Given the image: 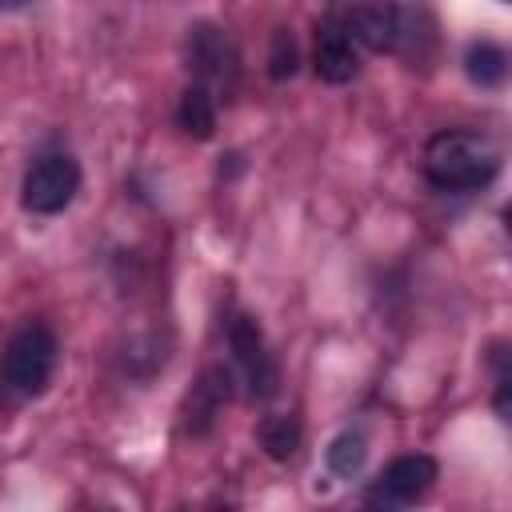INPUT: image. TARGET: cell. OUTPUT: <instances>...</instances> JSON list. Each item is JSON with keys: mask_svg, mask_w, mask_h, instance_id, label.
<instances>
[{"mask_svg": "<svg viewBox=\"0 0 512 512\" xmlns=\"http://www.w3.org/2000/svg\"><path fill=\"white\" fill-rule=\"evenodd\" d=\"M76 192H80V164L68 152H44L24 172L20 204L32 216H56L76 200Z\"/></svg>", "mask_w": 512, "mask_h": 512, "instance_id": "cell-3", "label": "cell"}, {"mask_svg": "<svg viewBox=\"0 0 512 512\" xmlns=\"http://www.w3.org/2000/svg\"><path fill=\"white\" fill-rule=\"evenodd\" d=\"M260 444L272 460H292L300 448V420L292 412H276L260 424Z\"/></svg>", "mask_w": 512, "mask_h": 512, "instance_id": "cell-12", "label": "cell"}, {"mask_svg": "<svg viewBox=\"0 0 512 512\" xmlns=\"http://www.w3.org/2000/svg\"><path fill=\"white\" fill-rule=\"evenodd\" d=\"M312 68L324 84H348L360 72V48L356 40L344 32V24L332 16L316 20V36H312Z\"/></svg>", "mask_w": 512, "mask_h": 512, "instance_id": "cell-6", "label": "cell"}, {"mask_svg": "<svg viewBox=\"0 0 512 512\" xmlns=\"http://www.w3.org/2000/svg\"><path fill=\"white\" fill-rule=\"evenodd\" d=\"M464 72L480 88H496L508 76V52L496 40H472L464 52Z\"/></svg>", "mask_w": 512, "mask_h": 512, "instance_id": "cell-11", "label": "cell"}, {"mask_svg": "<svg viewBox=\"0 0 512 512\" xmlns=\"http://www.w3.org/2000/svg\"><path fill=\"white\" fill-rule=\"evenodd\" d=\"M176 124L192 140H212L216 136V96H212V88L188 84L180 92V104H176Z\"/></svg>", "mask_w": 512, "mask_h": 512, "instance_id": "cell-10", "label": "cell"}, {"mask_svg": "<svg viewBox=\"0 0 512 512\" xmlns=\"http://www.w3.org/2000/svg\"><path fill=\"white\" fill-rule=\"evenodd\" d=\"M236 64V52L224 36V28L216 24H192L188 28V68L196 72V84L212 88L216 80H224V72H232Z\"/></svg>", "mask_w": 512, "mask_h": 512, "instance_id": "cell-8", "label": "cell"}, {"mask_svg": "<svg viewBox=\"0 0 512 512\" xmlns=\"http://www.w3.org/2000/svg\"><path fill=\"white\" fill-rule=\"evenodd\" d=\"M336 20L344 24V32L356 40V48L368 52H396L412 40V24L416 12L408 8H392V4H356L336 12Z\"/></svg>", "mask_w": 512, "mask_h": 512, "instance_id": "cell-4", "label": "cell"}, {"mask_svg": "<svg viewBox=\"0 0 512 512\" xmlns=\"http://www.w3.org/2000/svg\"><path fill=\"white\" fill-rule=\"evenodd\" d=\"M228 396H232V376L220 364L204 368L200 380L192 384V392L184 396V432L188 436H204L216 424V416H220Z\"/></svg>", "mask_w": 512, "mask_h": 512, "instance_id": "cell-9", "label": "cell"}, {"mask_svg": "<svg viewBox=\"0 0 512 512\" xmlns=\"http://www.w3.org/2000/svg\"><path fill=\"white\" fill-rule=\"evenodd\" d=\"M228 348L236 356V368H240L248 392L252 396H272L276 392V364H272V352L264 344V332H260L256 316H248V312L232 316V324H228Z\"/></svg>", "mask_w": 512, "mask_h": 512, "instance_id": "cell-5", "label": "cell"}, {"mask_svg": "<svg viewBox=\"0 0 512 512\" xmlns=\"http://www.w3.org/2000/svg\"><path fill=\"white\" fill-rule=\"evenodd\" d=\"M424 180L440 192H480L500 172V148L468 128H444L424 144Z\"/></svg>", "mask_w": 512, "mask_h": 512, "instance_id": "cell-1", "label": "cell"}, {"mask_svg": "<svg viewBox=\"0 0 512 512\" xmlns=\"http://www.w3.org/2000/svg\"><path fill=\"white\" fill-rule=\"evenodd\" d=\"M492 376H496V412L500 416H508V352H504V344H496L492 348Z\"/></svg>", "mask_w": 512, "mask_h": 512, "instance_id": "cell-15", "label": "cell"}, {"mask_svg": "<svg viewBox=\"0 0 512 512\" xmlns=\"http://www.w3.org/2000/svg\"><path fill=\"white\" fill-rule=\"evenodd\" d=\"M324 460H328V472L332 476H356L364 468V460H368V440L356 428H344L340 436H332Z\"/></svg>", "mask_w": 512, "mask_h": 512, "instance_id": "cell-13", "label": "cell"}, {"mask_svg": "<svg viewBox=\"0 0 512 512\" xmlns=\"http://www.w3.org/2000/svg\"><path fill=\"white\" fill-rule=\"evenodd\" d=\"M360 512H396V508H392V504H384V500H376V496H372V500H368V504H364V508H360Z\"/></svg>", "mask_w": 512, "mask_h": 512, "instance_id": "cell-16", "label": "cell"}, {"mask_svg": "<svg viewBox=\"0 0 512 512\" xmlns=\"http://www.w3.org/2000/svg\"><path fill=\"white\" fill-rule=\"evenodd\" d=\"M432 484H436V460H432L428 452H404V456H396V460L380 472L372 496L396 508V504L420 500Z\"/></svg>", "mask_w": 512, "mask_h": 512, "instance_id": "cell-7", "label": "cell"}, {"mask_svg": "<svg viewBox=\"0 0 512 512\" xmlns=\"http://www.w3.org/2000/svg\"><path fill=\"white\" fill-rule=\"evenodd\" d=\"M296 68H300L296 36H292L288 28H276V32H272V48H268V76H272L276 84H284V80L296 76Z\"/></svg>", "mask_w": 512, "mask_h": 512, "instance_id": "cell-14", "label": "cell"}, {"mask_svg": "<svg viewBox=\"0 0 512 512\" xmlns=\"http://www.w3.org/2000/svg\"><path fill=\"white\" fill-rule=\"evenodd\" d=\"M60 360V340L48 324L28 320L12 332V340L4 344V384L20 396H40L52 384Z\"/></svg>", "mask_w": 512, "mask_h": 512, "instance_id": "cell-2", "label": "cell"}]
</instances>
